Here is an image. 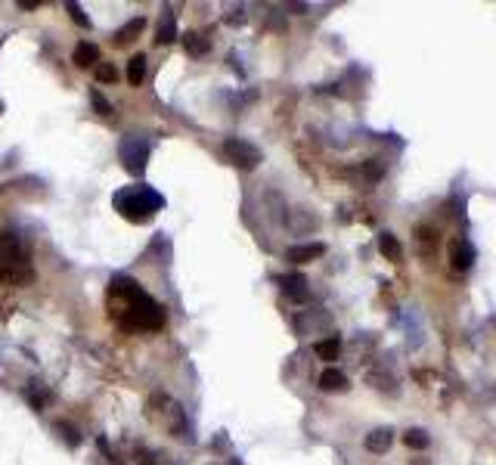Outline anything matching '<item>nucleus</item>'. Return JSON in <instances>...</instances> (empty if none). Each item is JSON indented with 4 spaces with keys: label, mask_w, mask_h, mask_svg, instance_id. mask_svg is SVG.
I'll list each match as a JSON object with an SVG mask.
<instances>
[{
    "label": "nucleus",
    "mask_w": 496,
    "mask_h": 465,
    "mask_svg": "<svg viewBox=\"0 0 496 465\" xmlns=\"http://www.w3.org/2000/svg\"><path fill=\"white\" fill-rule=\"evenodd\" d=\"M183 47H186V53L190 56H205L211 50V44H208V38L205 35H199V31H190V35H183Z\"/></svg>",
    "instance_id": "nucleus-17"
},
{
    "label": "nucleus",
    "mask_w": 496,
    "mask_h": 465,
    "mask_svg": "<svg viewBox=\"0 0 496 465\" xmlns=\"http://www.w3.org/2000/svg\"><path fill=\"white\" fill-rule=\"evenodd\" d=\"M22 264H25L22 239L10 230H0V267H22Z\"/></svg>",
    "instance_id": "nucleus-5"
},
{
    "label": "nucleus",
    "mask_w": 496,
    "mask_h": 465,
    "mask_svg": "<svg viewBox=\"0 0 496 465\" xmlns=\"http://www.w3.org/2000/svg\"><path fill=\"white\" fill-rule=\"evenodd\" d=\"M174 40H177V16H174V10H165L158 19L156 44H174Z\"/></svg>",
    "instance_id": "nucleus-12"
},
{
    "label": "nucleus",
    "mask_w": 496,
    "mask_h": 465,
    "mask_svg": "<svg viewBox=\"0 0 496 465\" xmlns=\"http://www.w3.org/2000/svg\"><path fill=\"white\" fill-rule=\"evenodd\" d=\"M450 264H453V270H468L471 264H475V246H471L468 239H456L453 242V248H450Z\"/></svg>",
    "instance_id": "nucleus-7"
},
{
    "label": "nucleus",
    "mask_w": 496,
    "mask_h": 465,
    "mask_svg": "<svg viewBox=\"0 0 496 465\" xmlns=\"http://www.w3.org/2000/svg\"><path fill=\"white\" fill-rule=\"evenodd\" d=\"M109 314L121 329L131 332H156L165 326V310L156 298H149L137 282L125 280H112L109 285Z\"/></svg>",
    "instance_id": "nucleus-1"
},
{
    "label": "nucleus",
    "mask_w": 496,
    "mask_h": 465,
    "mask_svg": "<svg viewBox=\"0 0 496 465\" xmlns=\"http://www.w3.org/2000/svg\"><path fill=\"white\" fill-rule=\"evenodd\" d=\"M246 22V10H233V16H226V25H242Z\"/></svg>",
    "instance_id": "nucleus-25"
},
{
    "label": "nucleus",
    "mask_w": 496,
    "mask_h": 465,
    "mask_svg": "<svg viewBox=\"0 0 496 465\" xmlns=\"http://www.w3.org/2000/svg\"><path fill=\"white\" fill-rule=\"evenodd\" d=\"M115 208L134 224H146L161 208V195L152 193L149 186H131V190L115 195Z\"/></svg>",
    "instance_id": "nucleus-2"
},
{
    "label": "nucleus",
    "mask_w": 496,
    "mask_h": 465,
    "mask_svg": "<svg viewBox=\"0 0 496 465\" xmlns=\"http://www.w3.org/2000/svg\"><path fill=\"white\" fill-rule=\"evenodd\" d=\"M35 280V273H31V267H0V282L6 285H31Z\"/></svg>",
    "instance_id": "nucleus-14"
},
{
    "label": "nucleus",
    "mask_w": 496,
    "mask_h": 465,
    "mask_svg": "<svg viewBox=\"0 0 496 465\" xmlns=\"http://www.w3.org/2000/svg\"><path fill=\"white\" fill-rule=\"evenodd\" d=\"M276 282H279V289L286 292L292 301H307V298H311V289H307V276L289 273V276H276Z\"/></svg>",
    "instance_id": "nucleus-6"
},
{
    "label": "nucleus",
    "mask_w": 496,
    "mask_h": 465,
    "mask_svg": "<svg viewBox=\"0 0 496 465\" xmlns=\"http://www.w3.org/2000/svg\"><path fill=\"white\" fill-rule=\"evenodd\" d=\"M56 431H59V437L62 440H66V444L69 447H78L81 444V435H78V431L75 428H71V425H66V422H56V425H53Z\"/></svg>",
    "instance_id": "nucleus-22"
},
{
    "label": "nucleus",
    "mask_w": 496,
    "mask_h": 465,
    "mask_svg": "<svg viewBox=\"0 0 496 465\" xmlns=\"http://www.w3.org/2000/svg\"><path fill=\"white\" fill-rule=\"evenodd\" d=\"M316 385H320V391H329V394H335V391H347V375L341 372V369H323L320 372V381H316Z\"/></svg>",
    "instance_id": "nucleus-13"
},
{
    "label": "nucleus",
    "mask_w": 496,
    "mask_h": 465,
    "mask_svg": "<svg viewBox=\"0 0 496 465\" xmlns=\"http://www.w3.org/2000/svg\"><path fill=\"white\" fill-rule=\"evenodd\" d=\"M391 444H394V431L391 428H376V431H369L363 440V447L369 453H388L391 450Z\"/></svg>",
    "instance_id": "nucleus-11"
},
{
    "label": "nucleus",
    "mask_w": 496,
    "mask_h": 465,
    "mask_svg": "<svg viewBox=\"0 0 496 465\" xmlns=\"http://www.w3.org/2000/svg\"><path fill=\"white\" fill-rule=\"evenodd\" d=\"M403 444L410 447V450H425V447L431 444V437H428V431H422V428H410L403 435Z\"/></svg>",
    "instance_id": "nucleus-19"
},
{
    "label": "nucleus",
    "mask_w": 496,
    "mask_h": 465,
    "mask_svg": "<svg viewBox=\"0 0 496 465\" xmlns=\"http://www.w3.org/2000/svg\"><path fill=\"white\" fill-rule=\"evenodd\" d=\"M416 242H419V251L431 255V248L437 246V233L431 230V226H419V230H416Z\"/></svg>",
    "instance_id": "nucleus-20"
},
{
    "label": "nucleus",
    "mask_w": 496,
    "mask_h": 465,
    "mask_svg": "<svg viewBox=\"0 0 496 465\" xmlns=\"http://www.w3.org/2000/svg\"><path fill=\"white\" fill-rule=\"evenodd\" d=\"M224 155H226V161H233L239 171H255L264 161L261 149H258L255 143L242 140V137H230V140H224Z\"/></svg>",
    "instance_id": "nucleus-3"
},
{
    "label": "nucleus",
    "mask_w": 496,
    "mask_h": 465,
    "mask_svg": "<svg viewBox=\"0 0 496 465\" xmlns=\"http://www.w3.org/2000/svg\"><path fill=\"white\" fill-rule=\"evenodd\" d=\"M146 159H149V146H146L140 137H127V140L121 143V161H125V168L131 171V174H143Z\"/></svg>",
    "instance_id": "nucleus-4"
},
{
    "label": "nucleus",
    "mask_w": 496,
    "mask_h": 465,
    "mask_svg": "<svg viewBox=\"0 0 496 465\" xmlns=\"http://www.w3.org/2000/svg\"><path fill=\"white\" fill-rule=\"evenodd\" d=\"M91 103L96 105V112H100V115H112V103L105 100L100 91H91Z\"/></svg>",
    "instance_id": "nucleus-23"
},
{
    "label": "nucleus",
    "mask_w": 496,
    "mask_h": 465,
    "mask_svg": "<svg viewBox=\"0 0 496 465\" xmlns=\"http://www.w3.org/2000/svg\"><path fill=\"white\" fill-rule=\"evenodd\" d=\"M93 71H96V81H100V84H115L118 81V69L112 62H100Z\"/></svg>",
    "instance_id": "nucleus-21"
},
{
    "label": "nucleus",
    "mask_w": 496,
    "mask_h": 465,
    "mask_svg": "<svg viewBox=\"0 0 496 465\" xmlns=\"http://www.w3.org/2000/svg\"><path fill=\"white\" fill-rule=\"evenodd\" d=\"M313 350H316V357H320V360L332 363V360H338V354H341V338L338 335H329V338L316 341Z\"/></svg>",
    "instance_id": "nucleus-15"
},
{
    "label": "nucleus",
    "mask_w": 496,
    "mask_h": 465,
    "mask_svg": "<svg viewBox=\"0 0 496 465\" xmlns=\"http://www.w3.org/2000/svg\"><path fill=\"white\" fill-rule=\"evenodd\" d=\"M379 251H381V255H385L388 260H400V258H403V246L397 242L394 233H381V236H379Z\"/></svg>",
    "instance_id": "nucleus-16"
},
{
    "label": "nucleus",
    "mask_w": 496,
    "mask_h": 465,
    "mask_svg": "<svg viewBox=\"0 0 496 465\" xmlns=\"http://www.w3.org/2000/svg\"><path fill=\"white\" fill-rule=\"evenodd\" d=\"M71 62L78 65V69H96L100 65V47L91 44V40H81V44L75 47V53H71Z\"/></svg>",
    "instance_id": "nucleus-9"
},
{
    "label": "nucleus",
    "mask_w": 496,
    "mask_h": 465,
    "mask_svg": "<svg viewBox=\"0 0 496 465\" xmlns=\"http://www.w3.org/2000/svg\"><path fill=\"white\" fill-rule=\"evenodd\" d=\"M69 13H71V19H75L81 28H87V25H91V19H87V16L81 13V6H78V4H69Z\"/></svg>",
    "instance_id": "nucleus-24"
},
{
    "label": "nucleus",
    "mask_w": 496,
    "mask_h": 465,
    "mask_svg": "<svg viewBox=\"0 0 496 465\" xmlns=\"http://www.w3.org/2000/svg\"><path fill=\"white\" fill-rule=\"evenodd\" d=\"M146 28V19L143 16H137V19H131V22H125L115 35H112V44L115 47H127V44H134L137 38H140V31Z\"/></svg>",
    "instance_id": "nucleus-10"
},
{
    "label": "nucleus",
    "mask_w": 496,
    "mask_h": 465,
    "mask_svg": "<svg viewBox=\"0 0 496 465\" xmlns=\"http://www.w3.org/2000/svg\"><path fill=\"white\" fill-rule=\"evenodd\" d=\"M143 78H146V56L134 53L131 59H127V81H131V87H140Z\"/></svg>",
    "instance_id": "nucleus-18"
},
{
    "label": "nucleus",
    "mask_w": 496,
    "mask_h": 465,
    "mask_svg": "<svg viewBox=\"0 0 496 465\" xmlns=\"http://www.w3.org/2000/svg\"><path fill=\"white\" fill-rule=\"evenodd\" d=\"M323 255H326L323 242H307V246H292L286 251V260H292V264H307V260H316Z\"/></svg>",
    "instance_id": "nucleus-8"
}]
</instances>
